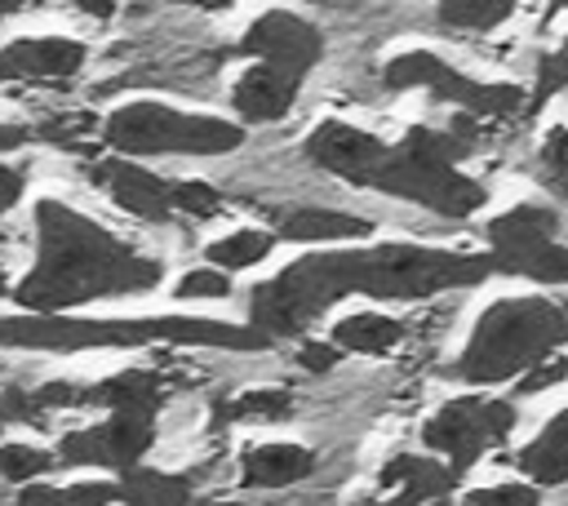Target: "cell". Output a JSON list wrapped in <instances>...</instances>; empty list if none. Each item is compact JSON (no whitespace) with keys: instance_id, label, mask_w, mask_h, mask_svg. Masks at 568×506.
<instances>
[{"instance_id":"obj_3","label":"cell","mask_w":568,"mask_h":506,"mask_svg":"<svg viewBox=\"0 0 568 506\" xmlns=\"http://www.w3.org/2000/svg\"><path fill=\"white\" fill-rule=\"evenodd\" d=\"M142 342H195L226 351H262L271 337L217 320H71V315H0V346L36 351H93V346H142Z\"/></svg>"},{"instance_id":"obj_10","label":"cell","mask_w":568,"mask_h":506,"mask_svg":"<svg viewBox=\"0 0 568 506\" xmlns=\"http://www.w3.org/2000/svg\"><path fill=\"white\" fill-rule=\"evenodd\" d=\"M151 439H155V413H111L106 422H98L89 431L62 435L58 457L71 466H111L124 475L142 462Z\"/></svg>"},{"instance_id":"obj_11","label":"cell","mask_w":568,"mask_h":506,"mask_svg":"<svg viewBox=\"0 0 568 506\" xmlns=\"http://www.w3.org/2000/svg\"><path fill=\"white\" fill-rule=\"evenodd\" d=\"M240 53H253V58H262V62H271V67H284V71H293V75H306V71L320 62L324 40H320V31H315L306 18L284 13V9H271V13H262V18L244 31Z\"/></svg>"},{"instance_id":"obj_27","label":"cell","mask_w":568,"mask_h":506,"mask_svg":"<svg viewBox=\"0 0 568 506\" xmlns=\"http://www.w3.org/2000/svg\"><path fill=\"white\" fill-rule=\"evenodd\" d=\"M49 466H53V457L36 444H0V475L13 484H27V479L44 475Z\"/></svg>"},{"instance_id":"obj_13","label":"cell","mask_w":568,"mask_h":506,"mask_svg":"<svg viewBox=\"0 0 568 506\" xmlns=\"http://www.w3.org/2000/svg\"><path fill=\"white\" fill-rule=\"evenodd\" d=\"M89 173H93V182H98L124 213H133V217H142V222H164V217L173 213V204H169V186H173V182L146 173L142 164L102 160V164H93Z\"/></svg>"},{"instance_id":"obj_28","label":"cell","mask_w":568,"mask_h":506,"mask_svg":"<svg viewBox=\"0 0 568 506\" xmlns=\"http://www.w3.org/2000/svg\"><path fill=\"white\" fill-rule=\"evenodd\" d=\"M169 204L178 213H191V217H213L222 213V195L209 186V182H173L169 186Z\"/></svg>"},{"instance_id":"obj_17","label":"cell","mask_w":568,"mask_h":506,"mask_svg":"<svg viewBox=\"0 0 568 506\" xmlns=\"http://www.w3.org/2000/svg\"><path fill=\"white\" fill-rule=\"evenodd\" d=\"M164 399V377L160 373H115L98 386H84V404H106L111 413H155Z\"/></svg>"},{"instance_id":"obj_37","label":"cell","mask_w":568,"mask_h":506,"mask_svg":"<svg viewBox=\"0 0 568 506\" xmlns=\"http://www.w3.org/2000/svg\"><path fill=\"white\" fill-rule=\"evenodd\" d=\"M31 133L27 129H18V124H0V151H13V146H22Z\"/></svg>"},{"instance_id":"obj_33","label":"cell","mask_w":568,"mask_h":506,"mask_svg":"<svg viewBox=\"0 0 568 506\" xmlns=\"http://www.w3.org/2000/svg\"><path fill=\"white\" fill-rule=\"evenodd\" d=\"M559 377H568V360H550V364H537V368H528V377L519 382V395H537V391L555 386Z\"/></svg>"},{"instance_id":"obj_38","label":"cell","mask_w":568,"mask_h":506,"mask_svg":"<svg viewBox=\"0 0 568 506\" xmlns=\"http://www.w3.org/2000/svg\"><path fill=\"white\" fill-rule=\"evenodd\" d=\"M80 9H84V13H98V18H106V13H111V4H98V0H93V4H89V0H84V4H80Z\"/></svg>"},{"instance_id":"obj_6","label":"cell","mask_w":568,"mask_h":506,"mask_svg":"<svg viewBox=\"0 0 568 506\" xmlns=\"http://www.w3.org/2000/svg\"><path fill=\"white\" fill-rule=\"evenodd\" d=\"M102 138L129 155H222L244 142V129L213 115H182L160 102H129L106 120Z\"/></svg>"},{"instance_id":"obj_32","label":"cell","mask_w":568,"mask_h":506,"mask_svg":"<svg viewBox=\"0 0 568 506\" xmlns=\"http://www.w3.org/2000/svg\"><path fill=\"white\" fill-rule=\"evenodd\" d=\"M231 280L222 271H191L178 280V297H226Z\"/></svg>"},{"instance_id":"obj_4","label":"cell","mask_w":568,"mask_h":506,"mask_svg":"<svg viewBox=\"0 0 568 506\" xmlns=\"http://www.w3.org/2000/svg\"><path fill=\"white\" fill-rule=\"evenodd\" d=\"M470 151V133L453 129H408L399 146H386L368 169L364 186L413 200L439 217H470L484 204V186L453 169Z\"/></svg>"},{"instance_id":"obj_23","label":"cell","mask_w":568,"mask_h":506,"mask_svg":"<svg viewBox=\"0 0 568 506\" xmlns=\"http://www.w3.org/2000/svg\"><path fill=\"white\" fill-rule=\"evenodd\" d=\"M115 484H27L18 493V506H111Z\"/></svg>"},{"instance_id":"obj_25","label":"cell","mask_w":568,"mask_h":506,"mask_svg":"<svg viewBox=\"0 0 568 506\" xmlns=\"http://www.w3.org/2000/svg\"><path fill=\"white\" fill-rule=\"evenodd\" d=\"M271 244H275V235H266V231H235V235L209 244V262L226 266V271H240V266L262 262L271 253Z\"/></svg>"},{"instance_id":"obj_9","label":"cell","mask_w":568,"mask_h":506,"mask_svg":"<svg viewBox=\"0 0 568 506\" xmlns=\"http://www.w3.org/2000/svg\"><path fill=\"white\" fill-rule=\"evenodd\" d=\"M515 431V408L506 399H453L444 404L426 426H422V444L448 453V470H466L484 457V448L501 444Z\"/></svg>"},{"instance_id":"obj_20","label":"cell","mask_w":568,"mask_h":506,"mask_svg":"<svg viewBox=\"0 0 568 506\" xmlns=\"http://www.w3.org/2000/svg\"><path fill=\"white\" fill-rule=\"evenodd\" d=\"M519 470L532 475V484H564L568 479V408L550 417V426L515 453Z\"/></svg>"},{"instance_id":"obj_22","label":"cell","mask_w":568,"mask_h":506,"mask_svg":"<svg viewBox=\"0 0 568 506\" xmlns=\"http://www.w3.org/2000/svg\"><path fill=\"white\" fill-rule=\"evenodd\" d=\"M404 337V324L390 320V315H377V311H364V315H351L333 328V346L342 351H359V355H386L395 351Z\"/></svg>"},{"instance_id":"obj_35","label":"cell","mask_w":568,"mask_h":506,"mask_svg":"<svg viewBox=\"0 0 568 506\" xmlns=\"http://www.w3.org/2000/svg\"><path fill=\"white\" fill-rule=\"evenodd\" d=\"M22 186H27V178H22V169H9V164H0V213L18 204V195H22Z\"/></svg>"},{"instance_id":"obj_16","label":"cell","mask_w":568,"mask_h":506,"mask_svg":"<svg viewBox=\"0 0 568 506\" xmlns=\"http://www.w3.org/2000/svg\"><path fill=\"white\" fill-rule=\"evenodd\" d=\"M315 470V453L302 444H257L244 453L240 475L248 488H284Z\"/></svg>"},{"instance_id":"obj_18","label":"cell","mask_w":568,"mask_h":506,"mask_svg":"<svg viewBox=\"0 0 568 506\" xmlns=\"http://www.w3.org/2000/svg\"><path fill=\"white\" fill-rule=\"evenodd\" d=\"M453 479H457V475H453L448 466H435V462L413 457V453H404V457H395V462L382 466V484L399 493V506L435 502V497H444V493L453 488Z\"/></svg>"},{"instance_id":"obj_15","label":"cell","mask_w":568,"mask_h":506,"mask_svg":"<svg viewBox=\"0 0 568 506\" xmlns=\"http://www.w3.org/2000/svg\"><path fill=\"white\" fill-rule=\"evenodd\" d=\"M297 84H302V75H293V71H284V67H271V62H257V67H248V71L235 80L231 107H235L248 124H266V120L288 115V107H293V98H297Z\"/></svg>"},{"instance_id":"obj_24","label":"cell","mask_w":568,"mask_h":506,"mask_svg":"<svg viewBox=\"0 0 568 506\" xmlns=\"http://www.w3.org/2000/svg\"><path fill=\"white\" fill-rule=\"evenodd\" d=\"M217 413L226 422H284V417H293V395L280 386L275 391H244V395L217 404Z\"/></svg>"},{"instance_id":"obj_39","label":"cell","mask_w":568,"mask_h":506,"mask_svg":"<svg viewBox=\"0 0 568 506\" xmlns=\"http://www.w3.org/2000/svg\"><path fill=\"white\" fill-rule=\"evenodd\" d=\"M364 506H399V502H364Z\"/></svg>"},{"instance_id":"obj_34","label":"cell","mask_w":568,"mask_h":506,"mask_svg":"<svg viewBox=\"0 0 568 506\" xmlns=\"http://www.w3.org/2000/svg\"><path fill=\"white\" fill-rule=\"evenodd\" d=\"M297 360H302L306 373H328V368L337 364V346H333V342H306Z\"/></svg>"},{"instance_id":"obj_36","label":"cell","mask_w":568,"mask_h":506,"mask_svg":"<svg viewBox=\"0 0 568 506\" xmlns=\"http://www.w3.org/2000/svg\"><path fill=\"white\" fill-rule=\"evenodd\" d=\"M93 120L89 115H62V120H49L44 124V138H58V142H67V138H75L80 129H89Z\"/></svg>"},{"instance_id":"obj_21","label":"cell","mask_w":568,"mask_h":506,"mask_svg":"<svg viewBox=\"0 0 568 506\" xmlns=\"http://www.w3.org/2000/svg\"><path fill=\"white\" fill-rule=\"evenodd\" d=\"M115 497L129 502V506H200L195 493H191V479L146 470V466L124 470V479L115 484Z\"/></svg>"},{"instance_id":"obj_8","label":"cell","mask_w":568,"mask_h":506,"mask_svg":"<svg viewBox=\"0 0 568 506\" xmlns=\"http://www.w3.org/2000/svg\"><path fill=\"white\" fill-rule=\"evenodd\" d=\"M382 80H386V89H430L435 98L457 102L470 115H506V111L524 107V93L515 84H479V80L453 71L435 53H399L382 71Z\"/></svg>"},{"instance_id":"obj_12","label":"cell","mask_w":568,"mask_h":506,"mask_svg":"<svg viewBox=\"0 0 568 506\" xmlns=\"http://www.w3.org/2000/svg\"><path fill=\"white\" fill-rule=\"evenodd\" d=\"M382 151H386V142H377L373 133L351 129V124H342V120H328V124H320V129L306 138V160L320 164V169L333 173V178L355 182V186H364V178H368V169L377 164Z\"/></svg>"},{"instance_id":"obj_1","label":"cell","mask_w":568,"mask_h":506,"mask_svg":"<svg viewBox=\"0 0 568 506\" xmlns=\"http://www.w3.org/2000/svg\"><path fill=\"white\" fill-rule=\"evenodd\" d=\"M501 275L493 253H444L417 244H377L355 253H315L284 266L253 289V328L262 337H293L346 293L368 297H430L448 289H475Z\"/></svg>"},{"instance_id":"obj_2","label":"cell","mask_w":568,"mask_h":506,"mask_svg":"<svg viewBox=\"0 0 568 506\" xmlns=\"http://www.w3.org/2000/svg\"><path fill=\"white\" fill-rule=\"evenodd\" d=\"M155 284V257H142L106 226L58 200L36 204V266L18 284V306H31V315H58L62 306H80L89 297L146 293Z\"/></svg>"},{"instance_id":"obj_30","label":"cell","mask_w":568,"mask_h":506,"mask_svg":"<svg viewBox=\"0 0 568 506\" xmlns=\"http://www.w3.org/2000/svg\"><path fill=\"white\" fill-rule=\"evenodd\" d=\"M568 84V40L555 49V53H546L541 62H537V89H532V111L555 93V89H564Z\"/></svg>"},{"instance_id":"obj_7","label":"cell","mask_w":568,"mask_h":506,"mask_svg":"<svg viewBox=\"0 0 568 506\" xmlns=\"http://www.w3.org/2000/svg\"><path fill=\"white\" fill-rule=\"evenodd\" d=\"M555 209L519 204L488 222V244L501 275H528L537 284H568V249L555 244Z\"/></svg>"},{"instance_id":"obj_14","label":"cell","mask_w":568,"mask_h":506,"mask_svg":"<svg viewBox=\"0 0 568 506\" xmlns=\"http://www.w3.org/2000/svg\"><path fill=\"white\" fill-rule=\"evenodd\" d=\"M80 67H84V44L67 36H36L0 49V80H53V75H75Z\"/></svg>"},{"instance_id":"obj_5","label":"cell","mask_w":568,"mask_h":506,"mask_svg":"<svg viewBox=\"0 0 568 506\" xmlns=\"http://www.w3.org/2000/svg\"><path fill=\"white\" fill-rule=\"evenodd\" d=\"M564 337H568V302L506 297L479 315L470 346L462 351L453 373L462 382H501L515 377L519 368H537Z\"/></svg>"},{"instance_id":"obj_31","label":"cell","mask_w":568,"mask_h":506,"mask_svg":"<svg viewBox=\"0 0 568 506\" xmlns=\"http://www.w3.org/2000/svg\"><path fill=\"white\" fill-rule=\"evenodd\" d=\"M541 169H546V178H550L559 191H568V129H555V133L546 138V146H541Z\"/></svg>"},{"instance_id":"obj_29","label":"cell","mask_w":568,"mask_h":506,"mask_svg":"<svg viewBox=\"0 0 568 506\" xmlns=\"http://www.w3.org/2000/svg\"><path fill=\"white\" fill-rule=\"evenodd\" d=\"M466 506H541V493L532 484H493L466 493Z\"/></svg>"},{"instance_id":"obj_19","label":"cell","mask_w":568,"mask_h":506,"mask_svg":"<svg viewBox=\"0 0 568 506\" xmlns=\"http://www.w3.org/2000/svg\"><path fill=\"white\" fill-rule=\"evenodd\" d=\"M284 240L311 244V240H351V235H368L373 222L355 217V213H337V209H288L275 217Z\"/></svg>"},{"instance_id":"obj_26","label":"cell","mask_w":568,"mask_h":506,"mask_svg":"<svg viewBox=\"0 0 568 506\" xmlns=\"http://www.w3.org/2000/svg\"><path fill=\"white\" fill-rule=\"evenodd\" d=\"M510 0H448L439 4V22L444 27H462V31H488L501 18H510Z\"/></svg>"}]
</instances>
